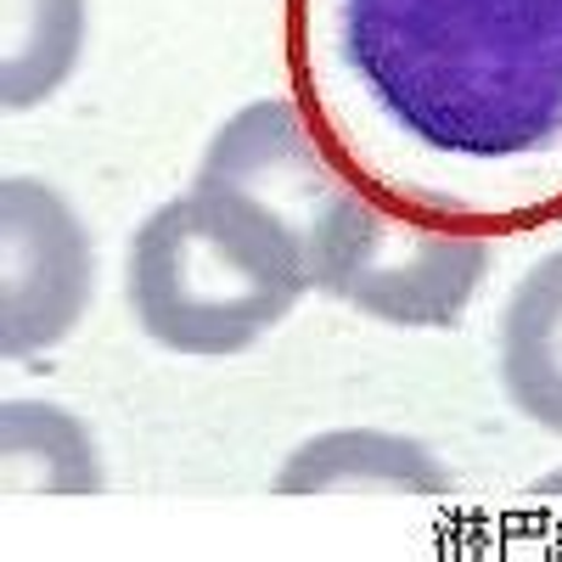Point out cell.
Here are the masks:
<instances>
[{
  "instance_id": "6da1fadb",
  "label": "cell",
  "mask_w": 562,
  "mask_h": 562,
  "mask_svg": "<svg viewBox=\"0 0 562 562\" xmlns=\"http://www.w3.org/2000/svg\"><path fill=\"white\" fill-rule=\"evenodd\" d=\"M288 85L366 198L490 243L562 220V0H288Z\"/></svg>"
},
{
  "instance_id": "7a4b0ae2",
  "label": "cell",
  "mask_w": 562,
  "mask_h": 562,
  "mask_svg": "<svg viewBox=\"0 0 562 562\" xmlns=\"http://www.w3.org/2000/svg\"><path fill=\"white\" fill-rule=\"evenodd\" d=\"M310 293L304 254L254 198L198 175L130 243V310L158 349L231 360Z\"/></svg>"
},
{
  "instance_id": "3957f363",
  "label": "cell",
  "mask_w": 562,
  "mask_h": 562,
  "mask_svg": "<svg viewBox=\"0 0 562 562\" xmlns=\"http://www.w3.org/2000/svg\"><path fill=\"white\" fill-rule=\"evenodd\" d=\"M495 243L411 220L378 198H366L355 180L338 186L333 209L321 214L304 248L310 293H326L383 326H416L445 333L467 315L490 281Z\"/></svg>"
},
{
  "instance_id": "277c9868",
  "label": "cell",
  "mask_w": 562,
  "mask_h": 562,
  "mask_svg": "<svg viewBox=\"0 0 562 562\" xmlns=\"http://www.w3.org/2000/svg\"><path fill=\"white\" fill-rule=\"evenodd\" d=\"M97 293V248L63 192L34 175L0 180V355L63 344Z\"/></svg>"
},
{
  "instance_id": "5b68a950",
  "label": "cell",
  "mask_w": 562,
  "mask_h": 562,
  "mask_svg": "<svg viewBox=\"0 0 562 562\" xmlns=\"http://www.w3.org/2000/svg\"><path fill=\"white\" fill-rule=\"evenodd\" d=\"M276 495H333V490H394V495H422L439 501L450 495L445 461L411 439V434H383V428H333L315 434L288 461L276 467Z\"/></svg>"
},
{
  "instance_id": "8992f818",
  "label": "cell",
  "mask_w": 562,
  "mask_h": 562,
  "mask_svg": "<svg viewBox=\"0 0 562 562\" xmlns=\"http://www.w3.org/2000/svg\"><path fill=\"white\" fill-rule=\"evenodd\" d=\"M501 389L518 416L562 439V248L540 254L501 310Z\"/></svg>"
},
{
  "instance_id": "52a82bcc",
  "label": "cell",
  "mask_w": 562,
  "mask_h": 562,
  "mask_svg": "<svg viewBox=\"0 0 562 562\" xmlns=\"http://www.w3.org/2000/svg\"><path fill=\"white\" fill-rule=\"evenodd\" d=\"M0 467L7 495H102L108 484L85 422L45 400L0 405Z\"/></svg>"
},
{
  "instance_id": "ba28073f",
  "label": "cell",
  "mask_w": 562,
  "mask_h": 562,
  "mask_svg": "<svg viewBox=\"0 0 562 562\" xmlns=\"http://www.w3.org/2000/svg\"><path fill=\"white\" fill-rule=\"evenodd\" d=\"M85 0H0V108L23 113L74 79Z\"/></svg>"
}]
</instances>
